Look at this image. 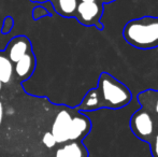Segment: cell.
I'll return each instance as SVG.
<instances>
[{
	"label": "cell",
	"instance_id": "cell-1",
	"mask_svg": "<svg viewBox=\"0 0 158 157\" xmlns=\"http://www.w3.org/2000/svg\"><path fill=\"white\" fill-rule=\"evenodd\" d=\"M132 100V93L124 83L108 72H102L96 88L89 89L77 108L80 112H90L100 109L119 110Z\"/></svg>",
	"mask_w": 158,
	"mask_h": 157
},
{
	"label": "cell",
	"instance_id": "cell-10",
	"mask_svg": "<svg viewBox=\"0 0 158 157\" xmlns=\"http://www.w3.org/2000/svg\"><path fill=\"white\" fill-rule=\"evenodd\" d=\"M57 14L64 17H74L79 0H48Z\"/></svg>",
	"mask_w": 158,
	"mask_h": 157
},
{
	"label": "cell",
	"instance_id": "cell-18",
	"mask_svg": "<svg viewBox=\"0 0 158 157\" xmlns=\"http://www.w3.org/2000/svg\"><path fill=\"white\" fill-rule=\"evenodd\" d=\"M2 85H3V84L0 82V93H1V89H2Z\"/></svg>",
	"mask_w": 158,
	"mask_h": 157
},
{
	"label": "cell",
	"instance_id": "cell-2",
	"mask_svg": "<svg viewBox=\"0 0 158 157\" xmlns=\"http://www.w3.org/2000/svg\"><path fill=\"white\" fill-rule=\"evenodd\" d=\"M128 44L139 50L158 48V17L143 16L129 21L123 29Z\"/></svg>",
	"mask_w": 158,
	"mask_h": 157
},
{
	"label": "cell",
	"instance_id": "cell-3",
	"mask_svg": "<svg viewBox=\"0 0 158 157\" xmlns=\"http://www.w3.org/2000/svg\"><path fill=\"white\" fill-rule=\"evenodd\" d=\"M129 126L132 134L138 139L148 143L156 131L158 124L148 110L140 108L131 115Z\"/></svg>",
	"mask_w": 158,
	"mask_h": 157
},
{
	"label": "cell",
	"instance_id": "cell-15",
	"mask_svg": "<svg viewBox=\"0 0 158 157\" xmlns=\"http://www.w3.org/2000/svg\"><path fill=\"white\" fill-rule=\"evenodd\" d=\"M3 115H4L3 103L0 101V126H1V124H2V121H3Z\"/></svg>",
	"mask_w": 158,
	"mask_h": 157
},
{
	"label": "cell",
	"instance_id": "cell-6",
	"mask_svg": "<svg viewBox=\"0 0 158 157\" xmlns=\"http://www.w3.org/2000/svg\"><path fill=\"white\" fill-rule=\"evenodd\" d=\"M6 56L10 59L11 63L14 65L22 57L32 52V45L30 40L26 36L14 37L9 41L6 48L3 50Z\"/></svg>",
	"mask_w": 158,
	"mask_h": 157
},
{
	"label": "cell",
	"instance_id": "cell-9",
	"mask_svg": "<svg viewBox=\"0 0 158 157\" xmlns=\"http://www.w3.org/2000/svg\"><path fill=\"white\" fill-rule=\"evenodd\" d=\"M138 101L143 109L148 110L158 124V90L145 89L138 94Z\"/></svg>",
	"mask_w": 158,
	"mask_h": 157
},
{
	"label": "cell",
	"instance_id": "cell-12",
	"mask_svg": "<svg viewBox=\"0 0 158 157\" xmlns=\"http://www.w3.org/2000/svg\"><path fill=\"white\" fill-rule=\"evenodd\" d=\"M148 144H150V150L152 157H158V126L156 128V131L153 134V137L151 138V140L148 141Z\"/></svg>",
	"mask_w": 158,
	"mask_h": 157
},
{
	"label": "cell",
	"instance_id": "cell-13",
	"mask_svg": "<svg viewBox=\"0 0 158 157\" xmlns=\"http://www.w3.org/2000/svg\"><path fill=\"white\" fill-rule=\"evenodd\" d=\"M42 143L46 147H48V149H53V147H55V145H57L56 140H55L54 136H53L51 131H48L43 134V137H42Z\"/></svg>",
	"mask_w": 158,
	"mask_h": 157
},
{
	"label": "cell",
	"instance_id": "cell-5",
	"mask_svg": "<svg viewBox=\"0 0 158 157\" xmlns=\"http://www.w3.org/2000/svg\"><path fill=\"white\" fill-rule=\"evenodd\" d=\"M77 109H69V108H61L57 112L54 121L52 124L51 132L54 136L57 144H64L70 141V134L73 125V118Z\"/></svg>",
	"mask_w": 158,
	"mask_h": 157
},
{
	"label": "cell",
	"instance_id": "cell-4",
	"mask_svg": "<svg viewBox=\"0 0 158 157\" xmlns=\"http://www.w3.org/2000/svg\"><path fill=\"white\" fill-rule=\"evenodd\" d=\"M103 15V3L100 0L96 1H79L75 10L74 19L84 26H95L102 30L101 17Z\"/></svg>",
	"mask_w": 158,
	"mask_h": 157
},
{
	"label": "cell",
	"instance_id": "cell-14",
	"mask_svg": "<svg viewBox=\"0 0 158 157\" xmlns=\"http://www.w3.org/2000/svg\"><path fill=\"white\" fill-rule=\"evenodd\" d=\"M13 27H14V19H12V16H6V19H4L3 23H2L1 34H3V35L10 34V31L12 30Z\"/></svg>",
	"mask_w": 158,
	"mask_h": 157
},
{
	"label": "cell",
	"instance_id": "cell-11",
	"mask_svg": "<svg viewBox=\"0 0 158 157\" xmlns=\"http://www.w3.org/2000/svg\"><path fill=\"white\" fill-rule=\"evenodd\" d=\"M13 64L6 56L3 51H0V82L8 84L13 79Z\"/></svg>",
	"mask_w": 158,
	"mask_h": 157
},
{
	"label": "cell",
	"instance_id": "cell-16",
	"mask_svg": "<svg viewBox=\"0 0 158 157\" xmlns=\"http://www.w3.org/2000/svg\"><path fill=\"white\" fill-rule=\"evenodd\" d=\"M31 2H33V3H45V2H48V0H30Z\"/></svg>",
	"mask_w": 158,
	"mask_h": 157
},
{
	"label": "cell",
	"instance_id": "cell-8",
	"mask_svg": "<svg viewBox=\"0 0 158 157\" xmlns=\"http://www.w3.org/2000/svg\"><path fill=\"white\" fill-rule=\"evenodd\" d=\"M89 153L83 141H69L56 150L55 157H88Z\"/></svg>",
	"mask_w": 158,
	"mask_h": 157
},
{
	"label": "cell",
	"instance_id": "cell-7",
	"mask_svg": "<svg viewBox=\"0 0 158 157\" xmlns=\"http://www.w3.org/2000/svg\"><path fill=\"white\" fill-rule=\"evenodd\" d=\"M35 65H37L35 56L33 52H30L13 65V74L17 79V81H27L35 72Z\"/></svg>",
	"mask_w": 158,
	"mask_h": 157
},
{
	"label": "cell",
	"instance_id": "cell-17",
	"mask_svg": "<svg viewBox=\"0 0 158 157\" xmlns=\"http://www.w3.org/2000/svg\"><path fill=\"white\" fill-rule=\"evenodd\" d=\"M100 1H101L103 4H106V3H111V2H114L115 0H100Z\"/></svg>",
	"mask_w": 158,
	"mask_h": 157
}]
</instances>
